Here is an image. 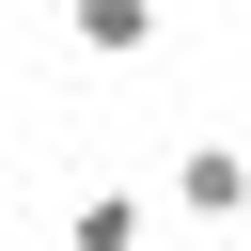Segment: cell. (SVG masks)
I'll list each match as a JSON object with an SVG mask.
<instances>
[{"instance_id": "3", "label": "cell", "mask_w": 251, "mask_h": 251, "mask_svg": "<svg viewBox=\"0 0 251 251\" xmlns=\"http://www.w3.org/2000/svg\"><path fill=\"white\" fill-rule=\"evenodd\" d=\"M63 31H78V63H141L157 47V0H78Z\"/></svg>"}, {"instance_id": "4", "label": "cell", "mask_w": 251, "mask_h": 251, "mask_svg": "<svg viewBox=\"0 0 251 251\" xmlns=\"http://www.w3.org/2000/svg\"><path fill=\"white\" fill-rule=\"evenodd\" d=\"M0 141H16V126H0Z\"/></svg>"}, {"instance_id": "1", "label": "cell", "mask_w": 251, "mask_h": 251, "mask_svg": "<svg viewBox=\"0 0 251 251\" xmlns=\"http://www.w3.org/2000/svg\"><path fill=\"white\" fill-rule=\"evenodd\" d=\"M173 204H188L204 235H235V220H251V141H235V126H204V141L173 157Z\"/></svg>"}, {"instance_id": "2", "label": "cell", "mask_w": 251, "mask_h": 251, "mask_svg": "<svg viewBox=\"0 0 251 251\" xmlns=\"http://www.w3.org/2000/svg\"><path fill=\"white\" fill-rule=\"evenodd\" d=\"M63 251H157V204L141 188H78L63 204Z\"/></svg>"}]
</instances>
